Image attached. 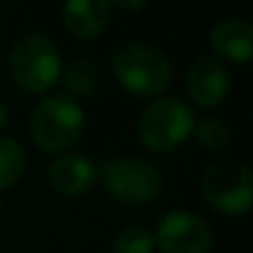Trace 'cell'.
I'll list each match as a JSON object with an SVG mask.
<instances>
[{"mask_svg": "<svg viewBox=\"0 0 253 253\" xmlns=\"http://www.w3.org/2000/svg\"><path fill=\"white\" fill-rule=\"evenodd\" d=\"M62 20L70 35L80 40H94L109 28L112 5L104 0H70L62 10Z\"/></svg>", "mask_w": 253, "mask_h": 253, "instance_id": "10", "label": "cell"}, {"mask_svg": "<svg viewBox=\"0 0 253 253\" xmlns=\"http://www.w3.org/2000/svg\"><path fill=\"white\" fill-rule=\"evenodd\" d=\"M194 134H196V142L204 147V149H211V152H218V149H226L231 144V126L218 119V117H204L194 124Z\"/></svg>", "mask_w": 253, "mask_h": 253, "instance_id": "14", "label": "cell"}, {"mask_svg": "<svg viewBox=\"0 0 253 253\" xmlns=\"http://www.w3.org/2000/svg\"><path fill=\"white\" fill-rule=\"evenodd\" d=\"M122 10H142V8H147V0H137V3H117Z\"/></svg>", "mask_w": 253, "mask_h": 253, "instance_id": "16", "label": "cell"}, {"mask_svg": "<svg viewBox=\"0 0 253 253\" xmlns=\"http://www.w3.org/2000/svg\"><path fill=\"white\" fill-rule=\"evenodd\" d=\"M62 87L72 94V99H92L99 89V70L89 57H75L62 70Z\"/></svg>", "mask_w": 253, "mask_h": 253, "instance_id": "12", "label": "cell"}, {"mask_svg": "<svg viewBox=\"0 0 253 253\" xmlns=\"http://www.w3.org/2000/svg\"><path fill=\"white\" fill-rule=\"evenodd\" d=\"M196 117L191 107L176 97H164L152 102L137 124L139 139L152 152H171L181 147L194 132Z\"/></svg>", "mask_w": 253, "mask_h": 253, "instance_id": "5", "label": "cell"}, {"mask_svg": "<svg viewBox=\"0 0 253 253\" xmlns=\"http://www.w3.org/2000/svg\"><path fill=\"white\" fill-rule=\"evenodd\" d=\"M0 213H3V201H0Z\"/></svg>", "mask_w": 253, "mask_h": 253, "instance_id": "18", "label": "cell"}, {"mask_svg": "<svg viewBox=\"0 0 253 253\" xmlns=\"http://www.w3.org/2000/svg\"><path fill=\"white\" fill-rule=\"evenodd\" d=\"M25 171V149L13 137H0V191L20 181Z\"/></svg>", "mask_w": 253, "mask_h": 253, "instance_id": "13", "label": "cell"}, {"mask_svg": "<svg viewBox=\"0 0 253 253\" xmlns=\"http://www.w3.org/2000/svg\"><path fill=\"white\" fill-rule=\"evenodd\" d=\"M209 38L213 52L223 60L246 65L253 55V28L246 20H236V18L221 20L211 28Z\"/></svg>", "mask_w": 253, "mask_h": 253, "instance_id": "11", "label": "cell"}, {"mask_svg": "<svg viewBox=\"0 0 253 253\" xmlns=\"http://www.w3.org/2000/svg\"><path fill=\"white\" fill-rule=\"evenodd\" d=\"M201 194L211 209L226 216L243 213L253 199L251 169L238 159H218L201 176Z\"/></svg>", "mask_w": 253, "mask_h": 253, "instance_id": "6", "label": "cell"}, {"mask_svg": "<svg viewBox=\"0 0 253 253\" xmlns=\"http://www.w3.org/2000/svg\"><path fill=\"white\" fill-rule=\"evenodd\" d=\"M112 70L119 84L139 97H154L169 89L174 70L171 60L154 45L126 42L112 57Z\"/></svg>", "mask_w": 253, "mask_h": 253, "instance_id": "1", "label": "cell"}, {"mask_svg": "<svg viewBox=\"0 0 253 253\" xmlns=\"http://www.w3.org/2000/svg\"><path fill=\"white\" fill-rule=\"evenodd\" d=\"M5 124H8V109H5L3 102H0V129H3Z\"/></svg>", "mask_w": 253, "mask_h": 253, "instance_id": "17", "label": "cell"}, {"mask_svg": "<svg viewBox=\"0 0 253 253\" xmlns=\"http://www.w3.org/2000/svg\"><path fill=\"white\" fill-rule=\"evenodd\" d=\"M231 89L226 65L213 55H201L186 72V92L199 107H218Z\"/></svg>", "mask_w": 253, "mask_h": 253, "instance_id": "8", "label": "cell"}, {"mask_svg": "<svg viewBox=\"0 0 253 253\" xmlns=\"http://www.w3.org/2000/svg\"><path fill=\"white\" fill-rule=\"evenodd\" d=\"M84 132V109L67 94L40 99L30 114V137L45 152H65L80 142Z\"/></svg>", "mask_w": 253, "mask_h": 253, "instance_id": "2", "label": "cell"}, {"mask_svg": "<svg viewBox=\"0 0 253 253\" xmlns=\"http://www.w3.org/2000/svg\"><path fill=\"white\" fill-rule=\"evenodd\" d=\"M97 174L102 176V184L114 201L129 204V206L152 204L154 199H159L164 189L162 171L152 162L139 157L107 159L102 169H97Z\"/></svg>", "mask_w": 253, "mask_h": 253, "instance_id": "4", "label": "cell"}, {"mask_svg": "<svg viewBox=\"0 0 253 253\" xmlns=\"http://www.w3.org/2000/svg\"><path fill=\"white\" fill-rule=\"evenodd\" d=\"M97 167L87 154H62L47 169V181L55 191L65 196L84 194L97 181Z\"/></svg>", "mask_w": 253, "mask_h": 253, "instance_id": "9", "label": "cell"}, {"mask_svg": "<svg viewBox=\"0 0 253 253\" xmlns=\"http://www.w3.org/2000/svg\"><path fill=\"white\" fill-rule=\"evenodd\" d=\"M13 82L30 94H42L52 89L62 77V55L57 45L40 33L23 35L10 55Z\"/></svg>", "mask_w": 253, "mask_h": 253, "instance_id": "3", "label": "cell"}, {"mask_svg": "<svg viewBox=\"0 0 253 253\" xmlns=\"http://www.w3.org/2000/svg\"><path fill=\"white\" fill-rule=\"evenodd\" d=\"M114 253H154V236L147 228L126 226L114 236Z\"/></svg>", "mask_w": 253, "mask_h": 253, "instance_id": "15", "label": "cell"}, {"mask_svg": "<svg viewBox=\"0 0 253 253\" xmlns=\"http://www.w3.org/2000/svg\"><path fill=\"white\" fill-rule=\"evenodd\" d=\"M152 236L162 253H209L213 246L209 221L191 211H169Z\"/></svg>", "mask_w": 253, "mask_h": 253, "instance_id": "7", "label": "cell"}]
</instances>
